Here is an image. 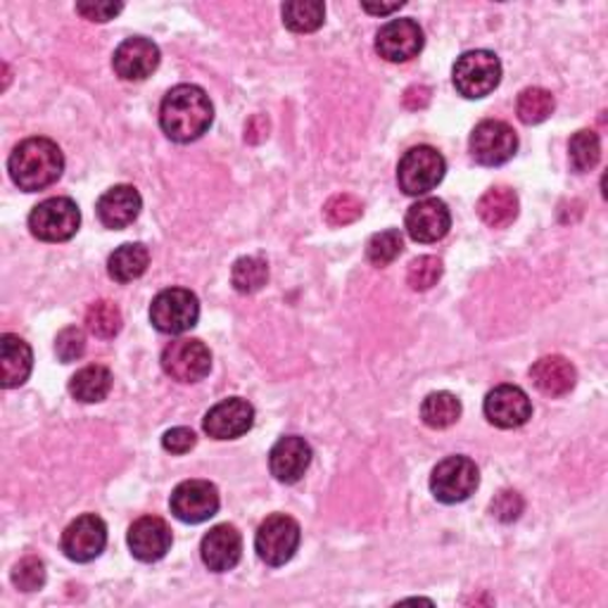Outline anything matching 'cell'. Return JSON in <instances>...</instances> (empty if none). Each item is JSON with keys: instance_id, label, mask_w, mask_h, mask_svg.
<instances>
[{"instance_id": "cell-43", "label": "cell", "mask_w": 608, "mask_h": 608, "mask_svg": "<svg viewBox=\"0 0 608 608\" xmlns=\"http://www.w3.org/2000/svg\"><path fill=\"white\" fill-rule=\"evenodd\" d=\"M361 8H363V10H367V12H371V14H390V12L399 10V8H405V3H402V0H399V3H390V6H373V3H361Z\"/></svg>"}, {"instance_id": "cell-28", "label": "cell", "mask_w": 608, "mask_h": 608, "mask_svg": "<svg viewBox=\"0 0 608 608\" xmlns=\"http://www.w3.org/2000/svg\"><path fill=\"white\" fill-rule=\"evenodd\" d=\"M326 6L319 0H292L283 6V24L295 33H311L321 29Z\"/></svg>"}, {"instance_id": "cell-18", "label": "cell", "mask_w": 608, "mask_h": 608, "mask_svg": "<svg viewBox=\"0 0 608 608\" xmlns=\"http://www.w3.org/2000/svg\"><path fill=\"white\" fill-rule=\"evenodd\" d=\"M129 549L138 561H160L171 549V528L158 516H143L129 528Z\"/></svg>"}, {"instance_id": "cell-31", "label": "cell", "mask_w": 608, "mask_h": 608, "mask_svg": "<svg viewBox=\"0 0 608 608\" xmlns=\"http://www.w3.org/2000/svg\"><path fill=\"white\" fill-rule=\"evenodd\" d=\"M121 323H124L121 311L110 300H98L86 311V328L100 340L114 338L121 331Z\"/></svg>"}, {"instance_id": "cell-17", "label": "cell", "mask_w": 608, "mask_h": 608, "mask_svg": "<svg viewBox=\"0 0 608 608\" xmlns=\"http://www.w3.org/2000/svg\"><path fill=\"white\" fill-rule=\"evenodd\" d=\"M405 226H407V233L416 242H438L451 229L449 207L438 198L416 202L409 207Z\"/></svg>"}, {"instance_id": "cell-30", "label": "cell", "mask_w": 608, "mask_h": 608, "mask_svg": "<svg viewBox=\"0 0 608 608\" xmlns=\"http://www.w3.org/2000/svg\"><path fill=\"white\" fill-rule=\"evenodd\" d=\"M554 96L547 89H537V86L520 91L516 102L518 119L524 121V124H542V121H547L554 114Z\"/></svg>"}, {"instance_id": "cell-27", "label": "cell", "mask_w": 608, "mask_h": 608, "mask_svg": "<svg viewBox=\"0 0 608 608\" xmlns=\"http://www.w3.org/2000/svg\"><path fill=\"white\" fill-rule=\"evenodd\" d=\"M421 419L428 428H449L461 419V402L451 392H430L421 405Z\"/></svg>"}, {"instance_id": "cell-5", "label": "cell", "mask_w": 608, "mask_h": 608, "mask_svg": "<svg viewBox=\"0 0 608 608\" xmlns=\"http://www.w3.org/2000/svg\"><path fill=\"white\" fill-rule=\"evenodd\" d=\"M200 319V302L196 292L186 288H167L150 305V321L160 333L181 336Z\"/></svg>"}, {"instance_id": "cell-16", "label": "cell", "mask_w": 608, "mask_h": 608, "mask_svg": "<svg viewBox=\"0 0 608 608\" xmlns=\"http://www.w3.org/2000/svg\"><path fill=\"white\" fill-rule=\"evenodd\" d=\"M112 67L124 81H146L160 67V48L143 37L127 39L114 50Z\"/></svg>"}, {"instance_id": "cell-22", "label": "cell", "mask_w": 608, "mask_h": 608, "mask_svg": "<svg viewBox=\"0 0 608 608\" xmlns=\"http://www.w3.org/2000/svg\"><path fill=\"white\" fill-rule=\"evenodd\" d=\"M535 388L547 397H564L578 383V371L561 355H549L537 359L530 369Z\"/></svg>"}, {"instance_id": "cell-11", "label": "cell", "mask_w": 608, "mask_h": 608, "mask_svg": "<svg viewBox=\"0 0 608 608\" xmlns=\"http://www.w3.org/2000/svg\"><path fill=\"white\" fill-rule=\"evenodd\" d=\"M219 490L210 480H186L169 499L171 514L190 526L210 520L219 511Z\"/></svg>"}, {"instance_id": "cell-26", "label": "cell", "mask_w": 608, "mask_h": 608, "mask_svg": "<svg viewBox=\"0 0 608 608\" xmlns=\"http://www.w3.org/2000/svg\"><path fill=\"white\" fill-rule=\"evenodd\" d=\"M150 252L143 242H127V246L117 248L108 259V271L119 283H131L148 271Z\"/></svg>"}, {"instance_id": "cell-24", "label": "cell", "mask_w": 608, "mask_h": 608, "mask_svg": "<svg viewBox=\"0 0 608 608\" xmlns=\"http://www.w3.org/2000/svg\"><path fill=\"white\" fill-rule=\"evenodd\" d=\"M518 196L509 186H495L485 190L478 200V215L490 226V229H507L518 217Z\"/></svg>"}, {"instance_id": "cell-19", "label": "cell", "mask_w": 608, "mask_h": 608, "mask_svg": "<svg viewBox=\"0 0 608 608\" xmlns=\"http://www.w3.org/2000/svg\"><path fill=\"white\" fill-rule=\"evenodd\" d=\"M311 457H315V451H311L305 438H298V436L281 438L273 445L269 455L271 476L278 482H286V485L298 482L307 474Z\"/></svg>"}, {"instance_id": "cell-37", "label": "cell", "mask_w": 608, "mask_h": 608, "mask_svg": "<svg viewBox=\"0 0 608 608\" xmlns=\"http://www.w3.org/2000/svg\"><path fill=\"white\" fill-rule=\"evenodd\" d=\"M83 352H86V336H83L81 328H77V326L62 328V331L56 338V355H58V359L62 363H69V361L81 359Z\"/></svg>"}, {"instance_id": "cell-40", "label": "cell", "mask_w": 608, "mask_h": 608, "mask_svg": "<svg viewBox=\"0 0 608 608\" xmlns=\"http://www.w3.org/2000/svg\"><path fill=\"white\" fill-rule=\"evenodd\" d=\"M196 442H198V438L190 428H171L165 432V438H162V447L167 451H171V455H186V451L196 447Z\"/></svg>"}, {"instance_id": "cell-32", "label": "cell", "mask_w": 608, "mask_h": 608, "mask_svg": "<svg viewBox=\"0 0 608 608\" xmlns=\"http://www.w3.org/2000/svg\"><path fill=\"white\" fill-rule=\"evenodd\" d=\"M568 158L570 167L576 171H589L595 169L601 158V141L595 131L582 129L570 138L568 143Z\"/></svg>"}, {"instance_id": "cell-23", "label": "cell", "mask_w": 608, "mask_h": 608, "mask_svg": "<svg viewBox=\"0 0 608 608\" xmlns=\"http://www.w3.org/2000/svg\"><path fill=\"white\" fill-rule=\"evenodd\" d=\"M33 369V355L29 342L20 336L6 333L0 338V386L6 390L20 388L27 383Z\"/></svg>"}, {"instance_id": "cell-20", "label": "cell", "mask_w": 608, "mask_h": 608, "mask_svg": "<svg viewBox=\"0 0 608 608\" xmlns=\"http://www.w3.org/2000/svg\"><path fill=\"white\" fill-rule=\"evenodd\" d=\"M200 554H202V564L215 572H226L236 568L242 556V537L238 528L229 524L215 526L202 537Z\"/></svg>"}, {"instance_id": "cell-21", "label": "cell", "mask_w": 608, "mask_h": 608, "mask_svg": "<svg viewBox=\"0 0 608 608\" xmlns=\"http://www.w3.org/2000/svg\"><path fill=\"white\" fill-rule=\"evenodd\" d=\"M141 207H143L141 193H138L133 186L121 183L100 196L96 210L102 226H108V229L112 231H119V229H127V226H131L138 219Z\"/></svg>"}, {"instance_id": "cell-10", "label": "cell", "mask_w": 608, "mask_h": 608, "mask_svg": "<svg viewBox=\"0 0 608 608\" xmlns=\"http://www.w3.org/2000/svg\"><path fill=\"white\" fill-rule=\"evenodd\" d=\"M471 158L482 167L507 165L518 150V136L499 119H485L471 133Z\"/></svg>"}, {"instance_id": "cell-25", "label": "cell", "mask_w": 608, "mask_h": 608, "mask_svg": "<svg viewBox=\"0 0 608 608\" xmlns=\"http://www.w3.org/2000/svg\"><path fill=\"white\" fill-rule=\"evenodd\" d=\"M112 390V373L108 367H100V363H93V367H83L77 371L69 380V395H72L77 402L83 405H96L102 402Z\"/></svg>"}, {"instance_id": "cell-36", "label": "cell", "mask_w": 608, "mask_h": 608, "mask_svg": "<svg viewBox=\"0 0 608 608\" xmlns=\"http://www.w3.org/2000/svg\"><path fill=\"white\" fill-rule=\"evenodd\" d=\"M12 585L22 592H37L46 585V566L37 556H24V559L12 568Z\"/></svg>"}, {"instance_id": "cell-4", "label": "cell", "mask_w": 608, "mask_h": 608, "mask_svg": "<svg viewBox=\"0 0 608 608\" xmlns=\"http://www.w3.org/2000/svg\"><path fill=\"white\" fill-rule=\"evenodd\" d=\"M445 171L447 162L436 148L416 146L399 160L397 183L407 196H426L442 183Z\"/></svg>"}, {"instance_id": "cell-34", "label": "cell", "mask_w": 608, "mask_h": 608, "mask_svg": "<svg viewBox=\"0 0 608 608\" xmlns=\"http://www.w3.org/2000/svg\"><path fill=\"white\" fill-rule=\"evenodd\" d=\"M442 278V262L438 257L423 255L413 259L407 271V283L411 290H430Z\"/></svg>"}, {"instance_id": "cell-38", "label": "cell", "mask_w": 608, "mask_h": 608, "mask_svg": "<svg viewBox=\"0 0 608 608\" xmlns=\"http://www.w3.org/2000/svg\"><path fill=\"white\" fill-rule=\"evenodd\" d=\"M524 509L526 501L516 490H501L490 504L492 516L501 520V524H514V520H518L520 514H524Z\"/></svg>"}, {"instance_id": "cell-9", "label": "cell", "mask_w": 608, "mask_h": 608, "mask_svg": "<svg viewBox=\"0 0 608 608\" xmlns=\"http://www.w3.org/2000/svg\"><path fill=\"white\" fill-rule=\"evenodd\" d=\"M162 369L179 383H198L212 369V352L196 338L173 340L162 352Z\"/></svg>"}, {"instance_id": "cell-15", "label": "cell", "mask_w": 608, "mask_h": 608, "mask_svg": "<svg viewBox=\"0 0 608 608\" xmlns=\"http://www.w3.org/2000/svg\"><path fill=\"white\" fill-rule=\"evenodd\" d=\"M485 416L492 426L504 430L526 426L532 416L530 397L518 386H497L485 397Z\"/></svg>"}, {"instance_id": "cell-33", "label": "cell", "mask_w": 608, "mask_h": 608, "mask_svg": "<svg viewBox=\"0 0 608 608\" xmlns=\"http://www.w3.org/2000/svg\"><path fill=\"white\" fill-rule=\"evenodd\" d=\"M405 250V238L397 229L373 233L367 242V259L373 267H388Z\"/></svg>"}, {"instance_id": "cell-6", "label": "cell", "mask_w": 608, "mask_h": 608, "mask_svg": "<svg viewBox=\"0 0 608 608\" xmlns=\"http://www.w3.org/2000/svg\"><path fill=\"white\" fill-rule=\"evenodd\" d=\"M300 526L298 520L286 516V514H273L269 516L262 526H259L255 535V549L257 556L267 566H286L295 551L300 547Z\"/></svg>"}, {"instance_id": "cell-13", "label": "cell", "mask_w": 608, "mask_h": 608, "mask_svg": "<svg viewBox=\"0 0 608 608\" xmlns=\"http://www.w3.org/2000/svg\"><path fill=\"white\" fill-rule=\"evenodd\" d=\"M255 423V409L248 399L229 397L207 411L202 428L215 440L242 438Z\"/></svg>"}, {"instance_id": "cell-7", "label": "cell", "mask_w": 608, "mask_h": 608, "mask_svg": "<svg viewBox=\"0 0 608 608\" xmlns=\"http://www.w3.org/2000/svg\"><path fill=\"white\" fill-rule=\"evenodd\" d=\"M81 226V212L74 200L48 198L33 207L29 215V229L43 242H64L74 238Z\"/></svg>"}, {"instance_id": "cell-3", "label": "cell", "mask_w": 608, "mask_h": 608, "mask_svg": "<svg viewBox=\"0 0 608 608\" xmlns=\"http://www.w3.org/2000/svg\"><path fill=\"white\" fill-rule=\"evenodd\" d=\"M451 81H455L457 91L464 98H485L501 81V62L490 50H468V53L457 60L455 69H451Z\"/></svg>"}, {"instance_id": "cell-8", "label": "cell", "mask_w": 608, "mask_h": 608, "mask_svg": "<svg viewBox=\"0 0 608 608\" xmlns=\"http://www.w3.org/2000/svg\"><path fill=\"white\" fill-rule=\"evenodd\" d=\"M480 485L478 466L468 457H447L432 468L430 492L442 504H459L471 497Z\"/></svg>"}, {"instance_id": "cell-14", "label": "cell", "mask_w": 608, "mask_h": 608, "mask_svg": "<svg viewBox=\"0 0 608 608\" xmlns=\"http://www.w3.org/2000/svg\"><path fill=\"white\" fill-rule=\"evenodd\" d=\"M423 29L413 20H392L380 27L376 53L388 62H409L423 50Z\"/></svg>"}, {"instance_id": "cell-42", "label": "cell", "mask_w": 608, "mask_h": 608, "mask_svg": "<svg viewBox=\"0 0 608 608\" xmlns=\"http://www.w3.org/2000/svg\"><path fill=\"white\" fill-rule=\"evenodd\" d=\"M265 124H269V121L265 119V117H252L250 119V124H248V129H246V141H250V143H259V141H265V138L269 136L267 131H269V127H265Z\"/></svg>"}, {"instance_id": "cell-12", "label": "cell", "mask_w": 608, "mask_h": 608, "mask_svg": "<svg viewBox=\"0 0 608 608\" xmlns=\"http://www.w3.org/2000/svg\"><path fill=\"white\" fill-rule=\"evenodd\" d=\"M108 545V526L96 514H86L72 520L62 532V551L69 561L89 564L102 554Z\"/></svg>"}, {"instance_id": "cell-35", "label": "cell", "mask_w": 608, "mask_h": 608, "mask_svg": "<svg viewBox=\"0 0 608 608\" xmlns=\"http://www.w3.org/2000/svg\"><path fill=\"white\" fill-rule=\"evenodd\" d=\"M363 215V205L350 193L333 196L323 207V217L331 226H347L355 223Z\"/></svg>"}, {"instance_id": "cell-1", "label": "cell", "mask_w": 608, "mask_h": 608, "mask_svg": "<svg viewBox=\"0 0 608 608\" xmlns=\"http://www.w3.org/2000/svg\"><path fill=\"white\" fill-rule=\"evenodd\" d=\"M212 121V100L193 83L173 86L160 106V127L173 143L198 141L200 136L210 131Z\"/></svg>"}, {"instance_id": "cell-2", "label": "cell", "mask_w": 608, "mask_h": 608, "mask_svg": "<svg viewBox=\"0 0 608 608\" xmlns=\"http://www.w3.org/2000/svg\"><path fill=\"white\" fill-rule=\"evenodd\" d=\"M12 183L24 193H37L53 186L64 171V155L50 138L33 136L17 146L8 160Z\"/></svg>"}, {"instance_id": "cell-29", "label": "cell", "mask_w": 608, "mask_h": 608, "mask_svg": "<svg viewBox=\"0 0 608 608\" xmlns=\"http://www.w3.org/2000/svg\"><path fill=\"white\" fill-rule=\"evenodd\" d=\"M269 281V267L262 257H240L231 269V283L238 292H259Z\"/></svg>"}, {"instance_id": "cell-39", "label": "cell", "mask_w": 608, "mask_h": 608, "mask_svg": "<svg viewBox=\"0 0 608 608\" xmlns=\"http://www.w3.org/2000/svg\"><path fill=\"white\" fill-rule=\"evenodd\" d=\"M121 10H124L121 3H106V0H102V3H77V12L83 17V20L98 22V24L114 20Z\"/></svg>"}, {"instance_id": "cell-41", "label": "cell", "mask_w": 608, "mask_h": 608, "mask_svg": "<svg viewBox=\"0 0 608 608\" xmlns=\"http://www.w3.org/2000/svg\"><path fill=\"white\" fill-rule=\"evenodd\" d=\"M428 100H430V91L426 89V86H411V89L405 93V106L409 110L426 108Z\"/></svg>"}]
</instances>
